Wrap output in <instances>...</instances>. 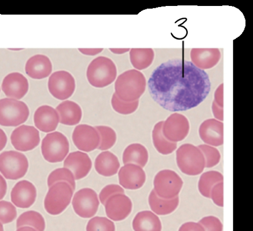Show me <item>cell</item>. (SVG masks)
Wrapping results in <instances>:
<instances>
[{
  "instance_id": "obj_1",
  "label": "cell",
  "mask_w": 253,
  "mask_h": 231,
  "mask_svg": "<svg viewBox=\"0 0 253 231\" xmlns=\"http://www.w3.org/2000/svg\"><path fill=\"white\" fill-rule=\"evenodd\" d=\"M148 85L152 98L170 112L196 108L207 98L211 86L205 70L183 58L162 63L153 71Z\"/></svg>"
},
{
  "instance_id": "obj_2",
  "label": "cell",
  "mask_w": 253,
  "mask_h": 231,
  "mask_svg": "<svg viewBox=\"0 0 253 231\" xmlns=\"http://www.w3.org/2000/svg\"><path fill=\"white\" fill-rule=\"evenodd\" d=\"M176 161L179 170L185 174L196 176L205 168V160L199 148L190 144L179 147L176 152Z\"/></svg>"
},
{
  "instance_id": "obj_3",
  "label": "cell",
  "mask_w": 253,
  "mask_h": 231,
  "mask_svg": "<svg viewBox=\"0 0 253 231\" xmlns=\"http://www.w3.org/2000/svg\"><path fill=\"white\" fill-rule=\"evenodd\" d=\"M117 68L110 58L99 57L87 67L86 76L91 85L96 88H103L112 84L117 76Z\"/></svg>"
},
{
  "instance_id": "obj_4",
  "label": "cell",
  "mask_w": 253,
  "mask_h": 231,
  "mask_svg": "<svg viewBox=\"0 0 253 231\" xmlns=\"http://www.w3.org/2000/svg\"><path fill=\"white\" fill-rule=\"evenodd\" d=\"M115 88V93L121 100L132 102L143 93L145 83L142 77L135 70H129L118 77Z\"/></svg>"
},
{
  "instance_id": "obj_5",
  "label": "cell",
  "mask_w": 253,
  "mask_h": 231,
  "mask_svg": "<svg viewBox=\"0 0 253 231\" xmlns=\"http://www.w3.org/2000/svg\"><path fill=\"white\" fill-rule=\"evenodd\" d=\"M74 190L66 182H58L49 187L44 199L46 211L51 215L61 214L69 205Z\"/></svg>"
},
{
  "instance_id": "obj_6",
  "label": "cell",
  "mask_w": 253,
  "mask_h": 231,
  "mask_svg": "<svg viewBox=\"0 0 253 231\" xmlns=\"http://www.w3.org/2000/svg\"><path fill=\"white\" fill-rule=\"evenodd\" d=\"M29 116V110L25 103L10 98L0 100V125L19 126L27 120Z\"/></svg>"
},
{
  "instance_id": "obj_7",
  "label": "cell",
  "mask_w": 253,
  "mask_h": 231,
  "mask_svg": "<svg viewBox=\"0 0 253 231\" xmlns=\"http://www.w3.org/2000/svg\"><path fill=\"white\" fill-rule=\"evenodd\" d=\"M29 167L27 157L23 154L13 151L4 152L0 155V173L9 180H17L24 176Z\"/></svg>"
},
{
  "instance_id": "obj_8",
  "label": "cell",
  "mask_w": 253,
  "mask_h": 231,
  "mask_svg": "<svg viewBox=\"0 0 253 231\" xmlns=\"http://www.w3.org/2000/svg\"><path fill=\"white\" fill-rule=\"evenodd\" d=\"M42 155L45 161L51 163L63 161L69 152V143L65 135L58 132L47 134L41 145Z\"/></svg>"
},
{
  "instance_id": "obj_9",
  "label": "cell",
  "mask_w": 253,
  "mask_h": 231,
  "mask_svg": "<svg viewBox=\"0 0 253 231\" xmlns=\"http://www.w3.org/2000/svg\"><path fill=\"white\" fill-rule=\"evenodd\" d=\"M154 185L158 196L170 199L178 196L183 186V181L174 171L164 170L155 176Z\"/></svg>"
},
{
  "instance_id": "obj_10",
  "label": "cell",
  "mask_w": 253,
  "mask_h": 231,
  "mask_svg": "<svg viewBox=\"0 0 253 231\" xmlns=\"http://www.w3.org/2000/svg\"><path fill=\"white\" fill-rule=\"evenodd\" d=\"M72 204L76 214L83 218H90L96 214L99 201L95 191L85 188L75 193Z\"/></svg>"
},
{
  "instance_id": "obj_11",
  "label": "cell",
  "mask_w": 253,
  "mask_h": 231,
  "mask_svg": "<svg viewBox=\"0 0 253 231\" xmlns=\"http://www.w3.org/2000/svg\"><path fill=\"white\" fill-rule=\"evenodd\" d=\"M75 87L74 77L67 71H57L52 73L49 79V91L53 97L58 100L71 97Z\"/></svg>"
},
{
  "instance_id": "obj_12",
  "label": "cell",
  "mask_w": 253,
  "mask_h": 231,
  "mask_svg": "<svg viewBox=\"0 0 253 231\" xmlns=\"http://www.w3.org/2000/svg\"><path fill=\"white\" fill-rule=\"evenodd\" d=\"M10 139L15 149L22 152L33 150L40 142L38 130L33 126L27 125L16 128L11 134Z\"/></svg>"
},
{
  "instance_id": "obj_13",
  "label": "cell",
  "mask_w": 253,
  "mask_h": 231,
  "mask_svg": "<svg viewBox=\"0 0 253 231\" xmlns=\"http://www.w3.org/2000/svg\"><path fill=\"white\" fill-rule=\"evenodd\" d=\"M106 214L115 222L125 220L130 215L132 209L131 199L125 194L112 195L104 205Z\"/></svg>"
},
{
  "instance_id": "obj_14",
  "label": "cell",
  "mask_w": 253,
  "mask_h": 231,
  "mask_svg": "<svg viewBox=\"0 0 253 231\" xmlns=\"http://www.w3.org/2000/svg\"><path fill=\"white\" fill-rule=\"evenodd\" d=\"M72 138L76 147L79 150L86 152L97 149L100 143L99 135L96 128L87 125L76 126Z\"/></svg>"
},
{
  "instance_id": "obj_15",
  "label": "cell",
  "mask_w": 253,
  "mask_h": 231,
  "mask_svg": "<svg viewBox=\"0 0 253 231\" xmlns=\"http://www.w3.org/2000/svg\"><path fill=\"white\" fill-rule=\"evenodd\" d=\"M120 185L127 189H138L143 187L146 181V174L139 166L126 164L119 171Z\"/></svg>"
},
{
  "instance_id": "obj_16",
  "label": "cell",
  "mask_w": 253,
  "mask_h": 231,
  "mask_svg": "<svg viewBox=\"0 0 253 231\" xmlns=\"http://www.w3.org/2000/svg\"><path fill=\"white\" fill-rule=\"evenodd\" d=\"M37 189L31 182L20 181L15 185L11 192V200L17 207L27 209L36 200Z\"/></svg>"
},
{
  "instance_id": "obj_17",
  "label": "cell",
  "mask_w": 253,
  "mask_h": 231,
  "mask_svg": "<svg viewBox=\"0 0 253 231\" xmlns=\"http://www.w3.org/2000/svg\"><path fill=\"white\" fill-rule=\"evenodd\" d=\"M29 83L25 76L19 73H11L5 77L2 90L10 99L19 100L24 97L28 91Z\"/></svg>"
},
{
  "instance_id": "obj_18",
  "label": "cell",
  "mask_w": 253,
  "mask_h": 231,
  "mask_svg": "<svg viewBox=\"0 0 253 231\" xmlns=\"http://www.w3.org/2000/svg\"><path fill=\"white\" fill-rule=\"evenodd\" d=\"M64 168L73 173L75 180L84 178L92 168V162L87 154L77 151L70 153L64 162Z\"/></svg>"
},
{
  "instance_id": "obj_19",
  "label": "cell",
  "mask_w": 253,
  "mask_h": 231,
  "mask_svg": "<svg viewBox=\"0 0 253 231\" xmlns=\"http://www.w3.org/2000/svg\"><path fill=\"white\" fill-rule=\"evenodd\" d=\"M35 125L41 131L48 133L55 131L60 117L56 110L49 106L40 107L35 112L34 116Z\"/></svg>"
},
{
  "instance_id": "obj_20",
  "label": "cell",
  "mask_w": 253,
  "mask_h": 231,
  "mask_svg": "<svg viewBox=\"0 0 253 231\" xmlns=\"http://www.w3.org/2000/svg\"><path fill=\"white\" fill-rule=\"evenodd\" d=\"M190 126L184 118L173 117L163 124L162 131L165 137L173 143L184 140L189 133Z\"/></svg>"
},
{
  "instance_id": "obj_21",
  "label": "cell",
  "mask_w": 253,
  "mask_h": 231,
  "mask_svg": "<svg viewBox=\"0 0 253 231\" xmlns=\"http://www.w3.org/2000/svg\"><path fill=\"white\" fill-rule=\"evenodd\" d=\"M52 63L45 56H34L27 61L25 70L26 74L32 79L40 80L47 78L52 72Z\"/></svg>"
},
{
  "instance_id": "obj_22",
  "label": "cell",
  "mask_w": 253,
  "mask_h": 231,
  "mask_svg": "<svg viewBox=\"0 0 253 231\" xmlns=\"http://www.w3.org/2000/svg\"><path fill=\"white\" fill-rule=\"evenodd\" d=\"M199 136L206 144L218 147L223 144V124L215 120L204 122L199 128Z\"/></svg>"
},
{
  "instance_id": "obj_23",
  "label": "cell",
  "mask_w": 253,
  "mask_h": 231,
  "mask_svg": "<svg viewBox=\"0 0 253 231\" xmlns=\"http://www.w3.org/2000/svg\"><path fill=\"white\" fill-rule=\"evenodd\" d=\"M60 122L63 125L74 126L78 125L82 116L80 106L72 101H65L59 105L56 108Z\"/></svg>"
},
{
  "instance_id": "obj_24",
  "label": "cell",
  "mask_w": 253,
  "mask_h": 231,
  "mask_svg": "<svg viewBox=\"0 0 253 231\" xmlns=\"http://www.w3.org/2000/svg\"><path fill=\"white\" fill-rule=\"evenodd\" d=\"M95 167L97 173L104 176L117 174L120 168L119 159L109 151L102 152L95 160Z\"/></svg>"
},
{
  "instance_id": "obj_25",
  "label": "cell",
  "mask_w": 253,
  "mask_h": 231,
  "mask_svg": "<svg viewBox=\"0 0 253 231\" xmlns=\"http://www.w3.org/2000/svg\"><path fill=\"white\" fill-rule=\"evenodd\" d=\"M132 227L134 231H162L160 218L150 211L137 213L134 217Z\"/></svg>"
},
{
  "instance_id": "obj_26",
  "label": "cell",
  "mask_w": 253,
  "mask_h": 231,
  "mask_svg": "<svg viewBox=\"0 0 253 231\" xmlns=\"http://www.w3.org/2000/svg\"><path fill=\"white\" fill-rule=\"evenodd\" d=\"M149 203L151 210L156 215H168L177 209L179 198L178 196L170 199H164L158 196L153 189L149 195Z\"/></svg>"
},
{
  "instance_id": "obj_27",
  "label": "cell",
  "mask_w": 253,
  "mask_h": 231,
  "mask_svg": "<svg viewBox=\"0 0 253 231\" xmlns=\"http://www.w3.org/2000/svg\"><path fill=\"white\" fill-rule=\"evenodd\" d=\"M149 153L142 145L132 144L126 147L123 155L124 164H132L143 168L148 163Z\"/></svg>"
},
{
  "instance_id": "obj_28",
  "label": "cell",
  "mask_w": 253,
  "mask_h": 231,
  "mask_svg": "<svg viewBox=\"0 0 253 231\" xmlns=\"http://www.w3.org/2000/svg\"><path fill=\"white\" fill-rule=\"evenodd\" d=\"M163 122H159L154 127L152 131V140L155 149L164 156L172 153L177 148V143L168 140L162 131Z\"/></svg>"
},
{
  "instance_id": "obj_29",
  "label": "cell",
  "mask_w": 253,
  "mask_h": 231,
  "mask_svg": "<svg viewBox=\"0 0 253 231\" xmlns=\"http://www.w3.org/2000/svg\"><path fill=\"white\" fill-rule=\"evenodd\" d=\"M223 181V176L219 172L211 171L203 173L198 182V189L203 196L210 198L211 189Z\"/></svg>"
},
{
  "instance_id": "obj_30",
  "label": "cell",
  "mask_w": 253,
  "mask_h": 231,
  "mask_svg": "<svg viewBox=\"0 0 253 231\" xmlns=\"http://www.w3.org/2000/svg\"><path fill=\"white\" fill-rule=\"evenodd\" d=\"M30 226L37 231H44L45 224L43 217L40 213L34 211L23 213L16 222L17 228Z\"/></svg>"
},
{
  "instance_id": "obj_31",
  "label": "cell",
  "mask_w": 253,
  "mask_h": 231,
  "mask_svg": "<svg viewBox=\"0 0 253 231\" xmlns=\"http://www.w3.org/2000/svg\"><path fill=\"white\" fill-rule=\"evenodd\" d=\"M95 128L100 137V143L97 149L106 151L113 147L117 140L116 133L114 130L105 126H96Z\"/></svg>"
},
{
  "instance_id": "obj_32",
  "label": "cell",
  "mask_w": 253,
  "mask_h": 231,
  "mask_svg": "<svg viewBox=\"0 0 253 231\" xmlns=\"http://www.w3.org/2000/svg\"><path fill=\"white\" fill-rule=\"evenodd\" d=\"M58 182H67L75 191L76 188L75 177L72 172L69 169L64 168L58 169L52 172L48 178V187H50Z\"/></svg>"
},
{
  "instance_id": "obj_33",
  "label": "cell",
  "mask_w": 253,
  "mask_h": 231,
  "mask_svg": "<svg viewBox=\"0 0 253 231\" xmlns=\"http://www.w3.org/2000/svg\"><path fill=\"white\" fill-rule=\"evenodd\" d=\"M198 147L203 154L205 160V168H213L219 163L221 155L215 147L206 144L201 145Z\"/></svg>"
},
{
  "instance_id": "obj_34",
  "label": "cell",
  "mask_w": 253,
  "mask_h": 231,
  "mask_svg": "<svg viewBox=\"0 0 253 231\" xmlns=\"http://www.w3.org/2000/svg\"><path fill=\"white\" fill-rule=\"evenodd\" d=\"M114 223L105 217H95L88 222L86 231H115Z\"/></svg>"
},
{
  "instance_id": "obj_35",
  "label": "cell",
  "mask_w": 253,
  "mask_h": 231,
  "mask_svg": "<svg viewBox=\"0 0 253 231\" xmlns=\"http://www.w3.org/2000/svg\"><path fill=\"white\" fill-rule=\"evenodd\" d=\"M111 104L114 110L121 115H130L137 109L138 102H126L121 100L114 93L111 99Z\"/></svg>"
},
{
  "instance_id": "obj_36",
  "label": "cell",
  "mask_w": 253,
  "mask_h": 231,
  "mask_svg": "<svg viewBox=\"0 0 253 231\" xmlns=\"http://www.w3.org/2000/svg\"><path fill=\"white\" fill-rule=\"evenodd\" d=\"M16 216V209L12 204L6 201H0V222L4 224L10 223Z\"/></svg>"
},
{
  "instance_id": "obj_37",
  "label": "cell",
  "mask_w": 253,
  "mask_h": 231,
  "mask_svg": "<svg viewBox=\"0 0 253 231\" xmlns=\"http://www.w3.org/2000/svg\"><path fill=\"white\" fill-rule=\"evenodd\" d=\"M199 223L205 231H222L223 225L219 219L214 216L203 218Z\"/></svg>"
},
{
  "instance_id": "obj_38",
  "label": "cell",
  "mask_w": 253,
  "mask_h": 231,
  "mask_svg": "<svg viewBox=\"0 0 253 231\" xmlns=\"http://www.w3.org/2000/svg\"><path fill=\"white\" fill-rule=\"evenodd\" d=\"M125 194V190L120 186L115 184H111L105 186L103 188L101 193L99 194V199L101 203L104 205L106 201L112 196L116 194Z\"/></svg>"
},
{
  "instance_id": "obj_39",
  "label": "cell",
  "mask_w": 253,
  "mask_h": 231,
  "mask_svg": "<svg viewBox=\"0 0 253 231\" xmlns=\"http://www.w3.org/2000/svg\"><path fill=\"white\" fill-rule=\"evenodd\" d=\"M210 198L219 207L223 206V182L217 183L211 192Z\"/></svg>"
},
{
  "instance_id": "obj_40",
  "label": "cell",
  "mask_w": 253,
  "mask_h": 231,
  "mask_svg": "<svg viewBox=\"0 0 253 231\" xmlns=\"http://www.w3.org/2000/svg\"><path fill=\"white\" fill-rule=\"evenodd\" d=\"M179 231H205L199 223L188 222L181 225Z\"/></svg>"
},
{
  "instance_id": "obj_41",
  "label": "cell",
  "mask_w": 253,
  "mask_h": 231,
  "mask_svg": "<svg viewBox=\"0 0 253 231\" xmlns=\"http://www.w3.org/2000/svg\"><path fill=\"white\" fill-rule=\"evenodd\" d=\"M7 185L3 177L0 175V200L2 199L6 194Z\"/></svg>"
},
{
  "instance_id": "obj_42",
  "label": "cell",
  "mask_w": 253,
  "mask_h": 231,
  "mask_svg": "<svg viewBox=\"0 0 253 231\" xmlns=\"http://www.w3.org/2000/svg\"><path fill=\"white\" fill-rule=\"evenodd\" d=\"M79 51L82 53V54L86 56H96L99 54V53L102 52L103 50V49H80Z\"/></svg>"
},
{
  "instance_id": "obj_43",
  "label": "cell",
  "mask_w": 253,
  "mask_h": 231,
  "mask_svg": "<svg viewBox=\"0 0 253 231\" xmlns=\"http://www.w3.org/2000/svg\"><path fill=\"white\" fill-rule=\"evenodd\" d=\"M7 143V137L2 129L0 128V151H1Z\"/></svg>"
},
{
  "instance_id": "obj_44",
  "label": "cell",
  "mask_w": 253,
  "mask_h": 231,
  "mask_svg": "<svg viewBox=\"0 0 253 231\" xmlns=\"http://www.w3.org/2000/svg\"><path fill=\"white\" fill-rule=\"evenodd\" d=\"M110 50L115 55H122L128 51V49H110Z\"/></svg>"
},
{
  "instance_id": "obj_45",
  "label": "cell",
  "mask_w": 253,
  "mask_h": 231,
  "mask_svg": "<svg viewBox=\"0 0 253 231\" xmlns=\"http://www.w3.org/2000/svg\"><path fill=\"white\" fill-rule=\"evenodd\" d=\"M16 231H37L36 230L34 229V228L26 227L20 228Z\"/></svg>"
},
{
  "instance_id": "obj_46",
  "label": "cell",
  "mask_w": 253,
  "mask_h": 231,
  "mask_svg": "<svg viewBox=\"0 0 253 231\" xmlns=\"http://www.w3.org/2000/svg\"><path fill=\"white\" fill-rule=\"evenodd\" d=\"M0 231H4L2 224L0 223Z\"/></svg>"
}]
</instances>
